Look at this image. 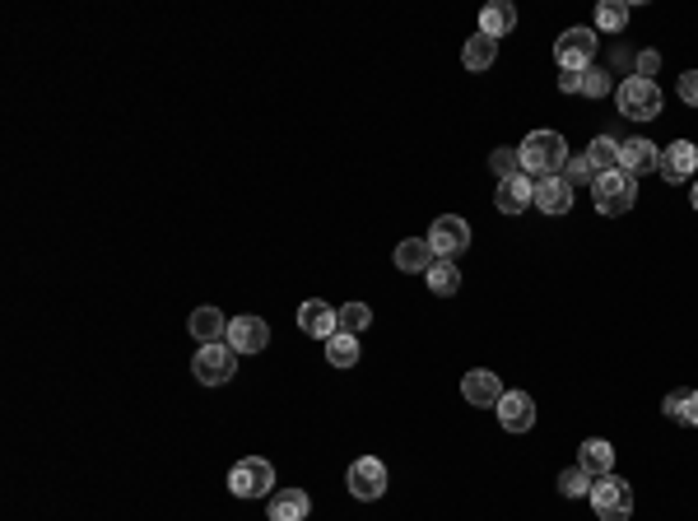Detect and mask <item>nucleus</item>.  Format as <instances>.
<instances>
[{"mask_svg": "<svg viewBox=\"0 0 698 521\" xmlns=\"http://www.w3.org/2000/svg\"><path fill=\"white\" fill-rule=\"evenodd\" d=\"M298 331L312 335V340H331L340 331V308L322 303V298H308L303 308H298Z\"/></svg>", "mask_w": 698, "mask_h": 521, "instance_id": "obj_12", "label": "nucleus"}, {"mask_svg": "<svg viewBox=\"0 0 698 521\" xmlns=\"http://www.w3.org/2000/svg\"><path fill=\"white\" fill-rule=\"evenodd\" d=\"M191 373H196V382H205V387H224V382H233V373H238V354L229 349V340L201 345L196 359H191Z\"/></svg>", "mask_w": 698, "mask_h": 521, "instance_id": "obj_6", "label": "nucleus"}, {"mask_svg": "<svg viewBox=\"0 0 698 521\" xmlns=\"http://www.w3.org/2000/svg\"><path fill=\"white\" fill-rule=\"evenodd\" d=\"M559 494H564V498H587L591 494V475L582 466L564 470V475H559Z\"/></svg>", "mask_w": 698, "mask_h": 521, "instance_id": "obj_32", "label": "nucleus"}, {"mask_svg": "<svg viewBox=\"0 0 698 521\" xmlns=\"http://www.w3.org/2000/svg\"><path fill=\"white\" fill-rule=\"evenodd\" d=\"M610 61H615L619 70H633V61H638V56H633L629 47H615V56H610Z\"/></svg>", "mask_w": 698, "mask_h": 521, "instance_id": "obj_37", "label": "nucleus"}, {"mask_svg": "<svg viewBox=\"0 0 698 521\" xmlns=\"http://www.w3.org/2000/svg\"><path fill=\"white\" fill-rule=\"evenodd\" d=\"M229 489H233V498H270L275 466H270L266 456H247V461H238L229 470Z\"/></svg>", "mask_w": 698, "mask_h": 521, "instance_id": "obj_7", "label": "nucleus"}, {"mask_svg": "<svg viewBox=\"0 0 698 521\" xmlns=\"http://www.w3.org/2000/svg\"><path fill=\"white\" fill-rule=\"evenodd\" d=\"M559 94H582V75L564 70V75H559Z\"/></svg>", "mask_w": 698, "mask_h": 521, "instance_id": "obj_36", "label": "nucleus"}, {"mask_svg": "<svg viewBox=\"0 0 698 521\" xmlns=\"http://www.w3.org/2000/svg\"><path fill=\"white\" fill-rule=\"evenodd\" d=\"M689 201H694V210H698V182H694V191H689Z\"/></svg>", "mask_w": 698, "mask_h": 521, "instance_id": "obj_38", "label": "nucleus"}, {"mask_svg": "<svg viewBox=\"0 0 698 521\" xmlns=\"http://www.w3.org/2000/svg\"><path fill=\"white\" fill-rule=\"evenodd\" d=\"M489 168L498 173V182H503V177H517L522 173V149H512V145L494 149V154H489Z\"/></svg>", "mask_w": 698, "mask_h": 521, "instance_id": "obj_31", "label": "nucleus"}, {"mask_svg": "<svg viewBox=\"0 0 698 521\" xmlns=\"http://www.w3.org/2000/svg\"><path fill=\"white\" fill-rule=\"evenodd\" d=\"M531 196H536V182L526 173H517V177H503V182H498L494 205H498V214H522V210H531Z\"/></svg>", "mask_w": 698, "mask_h": 521, "instance_id": "obj_17", "label": "nucleus"}, {"mask_svg": "<svg viewBox=\"0 0 698 521\" xmlns=\"http://www.w3.org/2000/svg\"><path fill=\"white\" fill-rule=\"evenodd\" d=\"M568 159H573V154H568L559 131H531L522 140V173L531 177V182H536V177H559Z\"/></svg>", "mask_w": 698, "mask_h": 521, "instance_id": "obj_1", "label": "nucleus"}, {"mask_svg": "<svg viewBox=\"0 0 698 521\" xmlns=\"http://www.w3.org/2000/svg\"><path fill=\"white\" fill-rule=\"evenodd\" d=\"M680 98H685L689 107H698V70H685V75H680Z\"/></svg>", "mask_w": 698, "mask_h": 521, "instance_id": "obj_35", "label": "nucleus"}, {"mask_svg": "<svg viewBox=\"0 0 698 521\" xmlns=\"http://www.w3.org/2000/svg\"><path fill=\"white\" fill-rule=\"evenodd\" d=\"M424 280H429V289H433L438 298H452V294L461 289V270L452 266V261H433Z\"/></svg>", "mask_w": 698, "mask_h": 521, "instance_id": "obj_26", "label": "nucleus"}, {"mask_svg": "<svg viewBox=\"0 0 698 521\" xmlns=\"http://www.w3.org/2000/svg\"><path fill=\"white\" fill-rule=\"evenodd\" d=\"M429 247L438 261H457L461 252L470 247V224L461 219V214H438L429 228Z\"/></svg>", "mask_w": 698, "mask_h": 521, "instance_id": "obj_8", "label": "nucleus"}, {"mask_svg": "<svg viewBox=\"0 0 698 521\" xmlns=\"http://www.w3.org/2000/svg\"><path fill=\"white\" fill-rule=\"evenodd\" d=\"M266 512H270V521H308L312 498L303 489H280V494H270Z\"/></svg>", "mask_w": 698, "mask_h": 521, "instance_id": "obj_20", "label": "nucleus"}, {"mask_svg": "<svg viewBox=\"0 0 698 521\" xmlns=\"http://www.w3.org/2000/svg\"><path fill=\"white\" fill-rule=\"evenodd\" d=\"M587 159H591L596 173H615L619 168V140L615 135H596V140L587 145Z\"/></svg>", "mask_w": 698, "mask_h": 521, "instance_id": "obj_25", "label": "nucleus"}, {"mask_svg": "<svg viewBox=\"0 0 698 521\" xmlns=\"http://www.w3.org/2000/svg\"><path fill=\"white\" fill-rule=\"evenodd\" d=\"M633 201H638V177H629L624 168H615V173H601V177H596V187H591V205H596L605 219L629 214Z\"/></svg>", "mask_w": 698, "mask_h": 521, "instance_id": "obj_2", "label": "nucleus"}, {"mask_svg": "<svg viewBox=\"0 0 698 521\" xmlns=\"http://www.w3.org/2000/svg\"><path fill=\"white\" fill-rule=\"evenodd\" d=\"M657 70H661V52H638V61H633V75H638V80H652Z\"/></svg>", "mask_w": 698, "mask_h": 521, "instance_id": "obj_34", "label": "nucleus"}, {"mask_svg": "<svg viewBox=\"0 0 698 521\" xmlns=\"http://www.w3.org/2000/svg\"><path fill=\"white\" fill-rule=\"evenodd\" d=\"M498 61V42L484 38V33H475V38H466V47H461V66L470 70V75H480V70H489Z\"/></svg>", "mask_w": 698, "mask_h": 521, "instance_id": "obj_24", "label": "nucleus"}, {"mask_svg": "<svg viewBox=\"0 0 698 521\" xmlns=\"http://www.w3.org/2000/svg\"><path fill=\"white\" fill-rule=\"evenodd\" d=\"M578 466L587 470L591 480H601V475H615V447L605 438H587L578 447Z\"/></svg>", "mask_w": 698, "mask_h": 521, "instance_id": "obj_19", "label": "nucleus"}, {"mask_svg": "<svg viewBox=\"0 0 698 521\" xmlns=\"http://www.w3.org/2000/svg\"><path fill=\"white\" fill-rule=\"evenodd\" d=\"M596 177H601V173L591 168L587 154H573V159L564 163V182H568L573 191H578V187H596Z\"/></svg>", "mask_w": 698, "mask_h": 521, "instance_id": "obj_29", "label": "nucleus"}, {"mask_svg": "<svg viewBox=\"0 0 698 521\" xmlns=\"http://www.w3.org/2000/svg\"><path fill=\"white\" fill-rule=\"evenodd\" d=\"M615 107L629 121H657L661 117V89H657V80H638V75H629V80L615 89Z\"/></svg>", "mask_w": 698, "mask_h": 521, "instance_id": "obj_3", "label": "nucleus"}, {"mask_svg": "<svg viewBox=\"0 0 698 521\" xmlns=\"http://www.w3.org/2000/svg\"><path fill=\"white\" fill-rule=\"evenodd\" d=\"M391 261H396L405 275H429V266L438 261V256H433L429 238H405L401 247H396V256H391Z\"/></svg>", "mask_w": 698, "mask_h": 521, "instance_id": "obj_21", "label": "nucleus"}, {"mask_svg": "<svg viewBox=\"0 0 698 521\" xmlns=\"http://www.w3.org/2000/svg\"><path fill=\"white\" fill-rule=\"evenodd\" d=\"M461 396H466L475 410H494V405L503 401V382H498V373H489V368H470V373L461 377Z\"/></svg>", "mask_w": 698, "mask_h": 521, "instance_id": "obj_14", "label": "nucleus"}, {"mask_svg": "<svg viewBox=\"0 0 698 521\" xmlns=\"http://www.w3.org/2000/svg\"><path fill=\"white\" fill-rule=\"evenodd\" d=\"M326 359L336 363V368H354V363H359V335L336 331L326 340Z\"/></svg>", "mask_w": 698, "mask_h": 521, "instance_id": "obj_28", "label": "nucleus"}, {"mask_svg": "<svg viewBox=\"0 0 698 521\" xmlns=\"http://www.w3.org/2000/svg\"><path fill=\"white\" fill-rule=\"evenodd\" d=\"M619 168L629 177H647V173H661V145L643 140V135H633L619 145Z\"/></svg>", "mask_w": 698, "mask_h": 521, "instance_id": "obj_11", "label": "nucleus"}, {"mask_svg": "<svg viewBox=\"0 0 698 521\" xmlns=\"http://www.w3.org/2000/svg\"><path fill=\"white\" fill-rule=\"evenodd\" d=\"M187 331L201 340V345H219V340H229V317L219 308H196L187 317Z\"/></svg>", "mask_w": 698, "mask_h": 521, "instance_id": "obj_18", "label": "nucleus"}, {"mask_svg": "<svg viewBox=\"0 0 698 521\" xmlns=\"http://www.w3.org/2000/svg\"><path fill=\"white\" fill-rule=\"evenodd\" d=\"M610 89H615V75H610L605 66H591L587 75H582V94L587 98H605Z\"/></svg>", "mask_w": 698, "mask_h": 521, "instance_id": "obj_33", "label": "nucleus"}, {"mask_svg": "<svg viewBox=\"0 0 698 521\" xmlns=\"http://www.w3.org/2000/svg\"><path fill=\"white\" fill-rule=\"evenodd\" d=\"M661 177L675 182V187H685L698 177V145L694 140H675V145L661 149Z\"/></svg>", "mask_w": 698, "mask_h": 521, "instance_id": "obj_10", "label": "nucleus"}, {"mask_svg": "<svg viewBox=\"0 0 698 521\" xmlns=\"http://www.w3.org/2000/svg\"><path fill=\"white\" fill-rule=\"evenodd\" d=\"M512 28H517V10H512L508 0H494V5H484L480 10V33L484 38H508Z\"/></svg>", "mask_w": 698, "mask_h": 521, "instance_id": "obj_23", "label": "nucleus"}, {"mask_svg": "<svg viewBox=\"0 0 698 521\" xmlns=\"http://www.w3.org/2000/svg\"><path fill=\"white\" fill-rule=\"evenodd\" d=\"M661 410H666V419H671V424L698 428V387H675V391H666Z\"/></svg>", "mask_w": 698, "mask_h": 521, "instance_id": "obj_22", "label": "nucleus"}, {"mask_svg": "<svg viewBox=\"0 0 698 521\" xmlns=\"http://www.w3.org/2000/svg\"><path fill=\"white\" fill-rule=\"evenodd\" d=\"M494 410H498V424L508 428V433H531L536 428V401L526 391H503V401Z\"/></svg>", "mask_w": 698, "mask_h": 521, "instance_id": "obj_13", "label": "nucleus"}, {"mask_svg": "<svg viewBox=\"0 0 698 521\" xmlns=\"http://www.w3.org/2000/svg\"><path fill=\"white\" fill-rule=\"evenodd\" d=\"M554 61H559V70L587 75L596 66V28H564L554 42Z\"/></svg>", "mask_w": 698, "mask_h": 521, "instance_id": "obj_5", "label": "nucleus"}, {"mask_svg": "<svg viewBox=\"0 0 698 521\" xmlns=\"http://www.w3.org/2000/svg\"><path fill=\"white\" fill-rule=\"evenodd\" d=\"M368 326H373V308L368 303H345L340 308V331L345 335H363Z\"/></svg>", "mask_w": 698, "mask_h": 521, "instance_id": "obj_30", "label": "nucleus"}, {"mask_svg": "<svg viewBox=\"0 0 698 521\" xmlns=\"http://www.w3.org/2000/svg\"><path fill=\"white\" fill-rule=\"evenodd\" d=\"M591 512L601 521H629L633 517V489L619 475H601V480H591Z\"/></svg>", "mask_w": 698, "mask_h": 521, "instance_id": "obj_4", "label": "nucleus"}, {"mask_svg": "<svg viewBox=\"0 0 698 521\" xmlns=\"http://www.w3.org/2000/svg\"><path fill=\"white\" fill-rule=\"evenodd\" d=\"M531 205H536L540 214H568L573 210V187L564 182V173L559 177H536V196H531Z\"/></svg>", "mask_w": 698, "mask_h": 521, "instance_id": "obj_16", "label": "nucleus"}, {"mask_svg": "<svg viewBox=\"0 0 698 521\" xmlns=\"http://www.w3.org/2000/svg\"><path fill=\"white\" fill-rule=\"evenodd\" d=\"M345 484H349V494H354V498H363V503H373V498H382V494H387V466H382L377 456H359V461L349 466Z\"/></svg>", "mask_w": 698, "mask_h": 521, "instance_id": "obj_9", "label": "nucleus"}, {"mask_svg": "<svg viewBox=\"0 0 698 521\" xmlns=\"http://www.w3.org/2000/svg\"><path fill=\"white\" fill-rule=\"evenodd\" d=\"M270 345V326L261 317H233L229 321V349L233 354H261Z\"/></svg>", "mask_w": 698, "mask_h": 521, "instance_id": "obj_15", "label": "nucleus"}, {"mask_svg": "<svg viewBox=\"0 0 698 521\" xmlns=\"http://www.w3.org/2000/svg\"><path fill=\"white\" fill-rule=\"evenodd\" d=\"M629 5H624V0H601V5H596V28H601V33H624V28H629Z\"/></svg>", "mask_w": 698, "mask_h": 521, "instance_id": "obj_27", "label": "nucleus"}]
</instances>
